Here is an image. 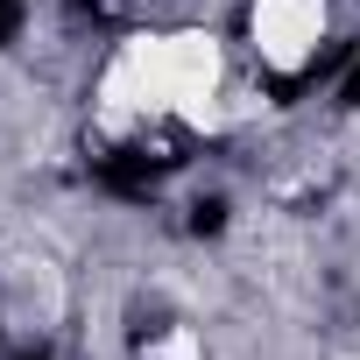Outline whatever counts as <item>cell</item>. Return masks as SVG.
Wrapping results in <instances>:
<instances>
[{"label": "cell", "mask_w": 360, "mask_h": 360, "mask_svg": "<svg viewBox=\"0 0 360 360\" xmlns=\"http://www.w3.org/2000/svg\"><path fill=\"white\" fill-rule=\"evenodd\" d=\"M226 85V50L205 29H169V36H127L99 78V113L106 127L176 113V120H212Z\"/></svg>", "instance_id": "obj_1"}, {"label": "cell", "mask_w": 360, "mask_h": 360, "mask_svg": "<svg viewBox=\"0 0 360 360\" xmlns=\"http://www.w3.org/2000/svg\"><path fill=\"white\" fill-rule=\"evenodd\" d=\"M248 43L269 71H304L325 43V0H255L248 8Z\"/></svg>", "instance_id": "obj_2"}]
</instances>
